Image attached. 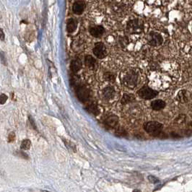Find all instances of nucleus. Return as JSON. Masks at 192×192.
<instances>
[{
	"label": "nucleus",
	"mask_w": 192,
	"mask_h": 192,
	"mask_svg": "<svg viewBox=\"0 0 192 192\" xmlns=\"http://www.w3.org/2000/svg\"><path fill=\"white\" fill-rule=\"evenodd\" d=\"M150 84L159 90H166L169 87L170 84L169 77L159 72L153 73L150 76Z\"/></svg>",
	"instance_id": "nucleus-1"
},
{
	"label": "nucleus",
	"mask_w": 192,
	"mask_h": 192,
	"mask_svg": "<svg viewBox=\"0 0 192 192\" xmlns=\"http://www.w3.org/2000/svg\"><path fill=\"white\" fill-rule=\"evenodd\" d=\"M122 82L128 88H134L138 84L139 74L133 69L129 70L122 77Z\"/></svg>",
	"instance_id": "nucleus-2"
},
{
	"label": "nucleus",
	"mask_w": 192,
	"mask_h": 192,
	"mask_svg": "<svg viewBox=\"0 0 192 192\" xmlns=\"http://www.w3.org/2000/svg\"><path fill=\"white\" fill-rule=\"evenodd\" d=\"M163 125L157 121H150L144 124V129L152 136H158L163 131Z\"/></svg>",
	"instance_id": "nucleus-3"
},
{
	"label": "nucleus",
	"mask_w": 192,
	"mask_h": 192,
	"mask_svg": "<svg viewBox=\"0 0 192 192\" xmlns=\"http://www.w3.org/2000/svg\"><path fill=\"white\" fill-rule=\"evenodd\" d=\"M138 95L141 98L145 100H150L154 98L157 95V91L155 90L148 86H144L137 91Z\"/></svg>",
	"instance_id": "nucleus-4"
},
{
	"label": "nucleus",
	"mask_w": 192,
	"mask_h": 192,
	"mask_svg": "<svg viewBox=\"0 0 192 192\" xmlns=\"http://www.w3.org/2000/svg\"><path fill=\"white\" fill-rule=\"evenodd\" d=\"M144 29V24L140 20L135 19L131 20L128 23L127 30L131 33H141Z\"/></svg>",
	"instance_id": "nucleus-5"
},
{
	"label": "nucleus",
	"mask_w": 192,
	"mask_h": 192,
	"mask_svg": "<svg viewBox=\"0 0 192 192\" xmlns=\"http://www.w3.org/2000/svg\"><path fill=\"white\" fill-rule=\"evenodd\" d=\"M76 95L79 101L81 102H85L89 99L90 95V91L85 85H79L76 89Z\"/></svg>",
	"instance_id": "nucleus-6"
},
{
	"label": "nucleus",
	"mask_w": 192,
	"mask_h": 192,
	"mask_svg": "<svg viewBox=\"0 0 192 192\" xmlns=\"http://www.w3.org/2000/svg\"><path fill=\"white\" fill-rule=\"evenodd\" d=\"M93 54L98 59H103L107 56V50L105 44L102 42H98L95 44L93 49Z\"/></svg>",
	"instance_id": "nucleus-7"
},
{
	"label": "nucleus",
	"mask_w": 192,
	"mask_h": 192,
	"mask_svg": "<svg viewBox=\"0 0 192 192\" xmlns=\"http://www.w3.org/2000/svg\"><path fill=\"white\" fill-rule=\"evenodd\" d=\"M148 42L152 46H159L163 44V38L159 33L152 31L148 35Z\"/></svg>",
	"instance_id": "nucleus-8"
},
{
	"label": "nucleus",
	"mask_w": 192,
	"mask_h": 192,
	"mask_svg": "<svg viewBox=\"0 0 192 192\" xmlns=\"http://www.w3.org/2000/svg\"><path fill=\"white\" fill-rule=\"evenodd\" d=\"M89 33L95 38H101L105 33V28L102 25H95L89 28Z\"/></svg>",
	"instance_id": "nucleus-9"
},
{
	"label": "nucleus",
	"mask_w": 192,
	"mask_h": 192,
	"mask_svg": "<svg viewBox=\"0 0 192 192\" xmlns=\"http://www.w3.org/2000/svg\"><path fill=\"white\" fill-rule=\"evenodd\" d=\"M85 8V4L83 1H77L72 5V12L77 15H80L83 13Z\"/></svg>",
	"instance_id": "nucleus-10"
},
{
	"label": "nucleus",
	"mask_w": 192,
	"mask_h": 192,
	"mask_svg": "<svg viewBox=\"0 0 192 192\" xmlns=\"http://www.w3.org/2000/svg\"><path fill=\"white\" fill-rule=\"evenodd\" d=\"M119 121V117L116 115H110L109 116H108L107 118L105 119V124L108 127L110 128H114L118 124Z\"/></svg>",
	"instance_id": "nucleus-11"
},
{
	"label": "nucleus",
	"mask_w": 192,
	"mask_h": 192,
	"mask_svg": "<svg viewBox=\"0 0 192 192\" xmlns=\"http://www.w3.org/2000/svg\"><path fill=\"white\" fill-rule=\"evenodd\" d=\"M77 25L78 23L76 19L69 18L67 21V31L69 33H73V32L76 31L77 27Z\"/></svg>",
	"instance_id": "nucleus-12"
},
{
	"label": "nucleus",
	"mask_w": 192,
	"mask_h": 192,
	"mask_svg": "<svg viewBox=\"0 0 192 192\" xmlns=\"http://www.w3.org/2000/svg\"><path fill=\"white\" fill-rule=\"evenodd\" d=\"M115 90L113 87H106L103 90V95L104 98L106 100H111L115 96Z\"/></svg>",
	"instance_id": "nucleus-13"
},
{
	"label": "nucleus",
	"mask_w": 192,
	"mask_h": 192,
	"mask_svg": "<svg viewBox=\"0 0 192 192\" xmlns=\"http://www.w3.org/2000/svg\"><path fill=\"white\" fill-rule=\"evenodd\" d=\"M165 106V102L162 100H155L151 103V108L155 111H161L163 109Z\"/></svg>",
	"instance_id": "nucleus-14"
},
{
	"label": "nucleus",
	"mask_w": 192,
	"mask_h": 192,
	"mask_svg": "<svg viewBox=\"0 0 192 192\" xmlns=\"http://www.w3.org/2000/svg\"><path fill=\"white\" fill-rule=\"evenodd\" d=\"M82 65V61H81L80 59H74V60L72 61L71 64H70V69H71V70L74 72V73H76V72H77L81 69Z\"/></svg>",
	"instance_id": "nucleus-15"
},
{
	"label": "nucleus",
	"mask_w": 192,
	"mask_h": 192,
	"mask_svg": "<svg viewBox=\"0 0 192 192\" xmlns=\"http://www.w3.org/2000/svg\"><path fill=\"white\" fill-rule=\"evenodd\" d=\"M135 101V96L131 93L123 94L122 98L121 100V103L122 104H128Z\"/></svg>",
	"instance_id": "nucleus-16"
},
{
	"label": "nucleus",
	"mask_w": 192,
	"mask_h": 192,
	"mask_svg": "<svg viewBox=\"0 0 192 192\" xmlns=\"http://www.w3.org/2000/svg\"><path fill=\"white\" fill-rule=\"evenodd\" d=\"M85 111H87V112L90 113V114L95 115V116H97V115L99 114V108L98 107V106L96 104L92 103L90 104V105L87 106V107L85 108Z\"/></svg>",
	"instance_id": "nucleus-17"
},
{
	"label": "nucleus",
	"mask_w": 192,
	"mask_h": 192,
	"mask_svg": "<svg viewBox=\"0 0 192 192\" xmlns=\"http://www.w3.org/2000/svg\"><path fill=\"white\" fill-rule=\"evenodd\" d=\"M85 62L87 67L93 69L96 64V60L93 56H90V55H87L85 58Z\"/></svg>",
	"instance_id": "nucleus-18"
},
{
	"label": "nucleus",
	"mask_w": 192,
	"mask_h": 192,
	"mask_svg": "<svg viewBox=\"0 0 192 192\" xmlns=\"http://www.w3.org/2000/svg\"><path fill=\"white\" fill-rule=\"evenodd\" d=\"M103 77L106 81H107V82H109L111 83H114L115 82V81H116V74L113 73V72H106L103 74Z\"/></svg>",
	"instance_id": "nucleus-19"
},
{
	"label": "nucleus",
	"mask_w": 192,
	"mask_h": 192,
	"mask_svg": "<svg viewBox=\"0 0 192 192\" xmlns=\"http://www.w3.org/2000/svg\"><path fill=\"white\" fill-rule=\"evenodd\" d=\"M31 140H28V139L23 140L22 142H21V144H20L21 150H27L31 148Z\"/></svg>",
	"instance_id": "nucleus-20"
},
{
	"label": "nucleus",
	"mask_w": 192,
	"mask_h": 192,
	"mask_svg": "<svg viewBox=\"0 0 192 192\" xmlns=\"http://www.w3.org/2000/svg\"><path fill=\"white\" fill-rule=\"evenodd\" d=\"M177 100L180 102L181 103H184L186 102L187 98H186V91L183 90H181L179 92L178 95H177Z\"/></svg>",
	"instance_id": "nucleus-21"
},
{
	"label": "nucleus",
	"mask_w": 192,
	"mask_h": 192,
	"mask_svg": "<svg viewBox=\"0 0 192 192\" xmlns=\"http://www.w3.org/2000/svg\"><path fill=\"white\" fill-rule=\"evenodd\" d=\"M115 134H116V136H121V137H122V136H127V132L124 129H123V128L119 127L116 130V131H115Z\"/></svg>",
	"instance_id": "nucleus-22"
},
{
	"label": "nucleus",
	"mask_w": 192,
	"mask_h": 192,
	"mask_svg": "<svg viewBox=\"0 0 192 192\" xmlns=\"http://www.w3.org/2000/svg\"><path fill=\"white\" fill-rule=\"evenodd\" d=\"M70 82H71V85H73L74 87H77L80 84V79H79V77L76 75L72 76L71 80H70Z\"/></svg>",
	"instance_id": "nucleus-23"
},
{
	"label": "nucleus",
	"mask_w": 192,
	"mask_h": 192,
	"mask_svg": "<svg viewBox=\"0 0 192 192\" xmlns=\"http://www.w3.org/2000/svg\"><path fill=\"white\" fill-rule=\"evenodd\" d=\"M16 155H18V157H21V158L25 159V160H28L29 159V156L27 155L26 153L23 152V151H17L16 152Z\"/></svg>",
	"instance_id": "nucleus-24"
},
{
	"label": "nucleus",
	"mask_w": 192,
	"mask_h": 192,
	"mask_svg": "<svg viewBox=\"0 0 192 192\" xmlns=\"http://www.w3.org/2000/svg\"><path fill=\"white\" fill-rule=\"evenodd\" d=\"M15 138H16V136H15V133L14 131H12L10 132V133L9 134V135H8V138H7V140H8V142L10 143V142H13L15 140Z\"/></svg>",
	"instance_id": "nucleus-25"
},
{
	"label": "nucleus",
	"mask_w": 192,
	"mask_h": 192,
	"mask_svg": "<svg viewBox=\"0 0 192 192\" xmlns=\"http://www.w3.org/2000/svg\"><path fill=\"white\" fill-rule=\"evenodd\" d=\"M7 99H8V96L7 95H5V94L2 93L1 95H0V103H1L2 105L5 104L6 102H7Z\"/></svg>",
	"instance_id": "nucleus-26"
},
{
	"label": "nucleus",
	"mask_w": 192,
	"mask_h": 192,
	"mask_svg": "<svg viewBox=\"0 0 192 192\" xmlns=\"http://www.w3.org/2000/svg\"><path fill=\"white\" fill-rule=\"evenodd\" d=\"M120 44L121 45V46H122V47L127 46V44H128L127 38H126V37L121 38V40H120Z\"/></svg>",
	"instance_id": "nucleus-27"
},
{
	"label": "nucleus",
	"mask_w": 192,
	"mask_h": 192,
	"mask_svg": "<svg viewBox=\"0 0 192 192\" xmlns=\"http://www.w3.org/2000/svg\"><path fill=\"white\" fill-rule=\"evenodd\" d=\"M28 119H29L30 123H31V124L32 127H33V129H35V130H37V127H36L35 121L33 120V119L32 118V116H28Z\"/></svg>",
	"instance_id": "nucleus-28"
},
{
	"label": "nucleus",
	"mask_w": 192,
	"mask_h": 192,
	"mask_svg": "<svg viewBox=\"0 0 192 192\" xmlns=\"http://www.w3.org/2000/svg\"><path fill=\"white\" fill-rule=\"evenodd\" d=\"M148 178H149V180H150V182L154 183H157V182H158V181H159L158 179L156 178H155V177L152 176H150L148 177Z\"/></svg>",
	"instance_id": "nucleus-29"
},
{
	"label": "nucleus",
	"mask_w": 192,
	"mask_h": 192,
	"mask_svg": "<svg viewBox=\"0 0 192 192\" xmlns=\"http://www.w3.org/2000/svg\"><path fill=\"white\" fill-rule=\"evenodd\" d=\"M0 34H1V40L2 41H4L5 38V33H4V31L2 29L0 30Z\"/></svg>",
	"instance_id": "nucleus-30"
},
{
	"label": "nucleus",
	"mask_w": 192,
	"mask_h": 192,
	"mask_svg": "<svg viewBox=\"0 0 192 192\" xmlns=\"http://www.w3.org/2000/svg\"><path fill=\"white\" fill-rule=\"evenodd\" d=\"M1 59H2V63L4 64V65H7V63H6V58H4L3 52H2V54H1Z\"/></svg>",
	"instance_id": "nucleus-31"
}]
</instances>
